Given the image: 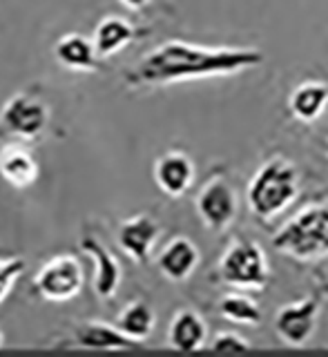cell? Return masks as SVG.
<instances>
[{
    "label": "cell",
    "instance_id": "6da1fadb",
    "mask_svg": "<svg viewBox=\"0 0 328 357\" xmlns=\"http://www.w3.org/2000/svg\"><path fill=\"white\" fill-rule=\"evenodd\" d=\"M264 63L257 47H206L186 40H167L150 50L126 74L130 87H159L190 78L232 76Z\"/></svg>",
    "mask_w": 328,
    "mask_h": 357
},
{
    "label": "cell",
    "instance_id": "7a4b0ae2",
    "mask_svg": "<svg viewBox=\"0 0 328 357\" xmlns=\"http://www.w3.org/2000/svg\"><path fill=\"white\" fill-rule=\"evenodd\" d=\"M299 192V172L284 156L266 161L246 190L248 208L257 219H273L281 215Z\"/></svg>",
    "mask_w": 328,
    "mask_h": 357
},
{
    "label": "cell",
    "instance_id": "3957f363",
    "mask_svg": "<svg viewBox=\"0 0 328 357\" xmlns=\"http://www.w3.org/2000/svg\"><path fill=\"white\" fill-rule=\"evenodd\" d=\"M273 248L299 261L328 257V201L306 206L288 219L273 237Z\"/></svg>",
    "mask_w": 328,
    "mask_h": 357
},
{
    "label": "cell",
    "instance_id": "277c9868",
    "mask_svg": "<svg viewBox=\"0 0 328 357\" xmlns=\"http://www.w3.org/2000/svg\"><path fill=\"white\" fill-rule=\"evenodd\" d=\"M223 284L239 290H264L270 279V266L264 248L253 239H237L219 259Z\"/></svg>",
    "mask_w": 328,
    "mask_h": 357
},
{
    "label": "cell",
    "instance_id": "5b68a950",
    "mask_svg": "<svg viewBox=\"0 0 328 357\" xmlns=\"http://www.w3.org/2000/svg\"><path fill=\"white\" fill-rule=\"evenodd\" d=\"M50 126L47 103L29 92H18L11 96L0 112V132L20 141L40 139Z\"/></svg>",
    "mask_w": 328,
    "mask_h": 357
},
{
    "label": "cell",
    "instance_id": "8992f818",
    "mask_svg": "<svg viewBox=\"0 0 328 357\" xmlns=\"http://www.w3.org/2000/svg\"><path fill=\"white\" fill-rule=\"evenodd\" d=\"M85 284V271L74 255H56L33 277L38 295L54 304H65L81 295Z\"/></svg>",
    "mask_w": 328,
    "mask_h": 357
},
{
    "label": "cell",
    "instance_id": "52a82bcc",
    "mask_svg": "<svg viewBox=\"0 0 328 357\" xmlns=\"http://www.w3.org/2000/svg\"><path fill=\"white\" fill-rule=\"evenodd\" d=\"M324 297L322 293H311L299 301L281 306L275 312L273 328L277 337L288 346H304L318 328Z\"/></svg>",
    "mask_w": 328,
    "mask_h": 357
},
{
    "label": "cell",
    "instance_id": "ba28073f",
    "mask_svg": "<svg viewBox=\"0 0 328 357\" xmlns=\"http://www.w3.org/2000/svg\"><path fill=\"white\" fill-rule=\"evenodd\" d=\"M195 208L201 223L208 230L223 232L234 221L239 204H237V195L232 185L223 176H214L199 190Z\"/></svg>",
    "mask_w": 328,
    "mask_h": 357
},
{
    "label": "cell",
    "instance_id": "9c48e42d",
    "mask_svg": "<svg viewBox=\"0 0 328 357\" xmlns=\"http://www.w3.org/2000/svg\"><path fill=\"white\" fill-rule=\"evenodd\" d=\"M161 234L159 221L150 215H137L132 219H126L117 230V243L132 261L145 264L150 261L152 248Z\"/></svg>",
    "mask_w": 328,
    "mask_h": 357
},
{
    "label": "cell",
    "instance_id": "30bf717a",
    "mask_svg": "<svg viewBox=\"0 0 328 357\" xmlns=\"http://www.w3.org/2000/svg\"><path fill=\"white\" fill-rule=\"evenodd\" d=\"M195 163L186 152H165L154 163V181L167 197H184L190 185L195 183Z\"/></svg>",
    "mask_w": 328,
    "mask_h": 357
},
{
    "label": "cell",
    "instance_id": "8fae6325",
    "mask_svg": "<svg viewBox=\"0 0 328 357\" xmlns=\"http://www.w3.org/2000/svg\"><path fill=\"white\" fill-rule=\"evenodd\" d=\"M81 250L94 261V293L100 299L114 297L123 279L121 266L114 259V255H112L96 237H92V234H87V237L81 239Z\"/></svg>",
    "mask_w": 328,
    "mask_h": 357
},
{
    "label": "cell",
    "instance_id": "7c38bea8",
    "mask_svg": "<svg viewBox=\"0 0 328 357\" xmlns=\"http://www.w3.org/2000/svg\"><path fill=\"white\" fill-rule=\"evenodd\" d=\"M201 261V255L195 241L188 237H174L170 239L161 252L156 255V266L165 279L170 282H186V279L197 271Z\"/></svg>",
    "mask_w": 328,
    "mask_h": 357
},
{
    "label": "cell",
    "instance_id": "4fadbf2b",
    "mask_svg": "<svg viewBox=\"0 0 328 357\" xmlns=\"http://www.w3.org/2000/svg\"><path fill=\"white\" fill-rule=\"evenodd\" d=\"M208 342V326L197 310L184 308L167 326V344L179 353H197Z\"/></svg>",
    "mask_w": 328,
    "mask_h": 357
},
{
    "label": "cell",
    "instance_id": "5bb4252c",
    "mask_svg": "<svg viewBox=\"0 0 328 357\" xmlns=\"http://www.w3.org/2000/svg\"><path fill=\"white\" fill-rule=\"evenodd\" d=\"M74 344L85 351H137L139 342L126 337L117 326L105 321H85L74 331Z\"/></svg>",
    "mask_w": 328,
    "mask_h": 357
},
{
    "label": "cell",
    "instance_id": "9a60e30c",
    "mask_svg": "<svg viewBox=\"0 0 328 357\" xmlns=\"http://www.w3.org/2000/svg\"><path fill=\"white\" fill-rule=\"evenodd\" d=\"M38 174H40V167H38L36 156H33L25 145L11 143L0 150V176H3L11 188H18V190L31 188L38 181Z\"/></svg>",
    "mask_w": 328,
    "mask_h": 357
},
{
    "label": "cell",
    "instance_id": "2e32d148",
    "mask_svg": "<svg viewBox=\"0 0 328 357\" xmlns=\"http://www.w3.org/2000/svg\"><path fill=\"white\" fill-rule=\"evenodd\" d=\"M134 38H137V27H134L128 18L105 16L92 33V45L98 54V59L103 61L123 52Z\"/></svg>",
    "mask_w": 328,
    "mask_h": 357
},
{
    "label": "cell",
    "instance_id": "e0dca14e",
    "mask_svg": "<svg viewBox=\"0 0 328 357\" xmlns=\"http://www.w3.org/2000/svg\"><path fill=\"white\" fill-rule=\"evenodd\" d=\"M54 56L63 67L72 72H96L98 70V54L92 45V38L83 33H67L54 45Z\"/></svg>",
    "mask_w": 328,
    "mask_h": 357
},
{
    "label": "cell",
    "instance_id": "ac0fdd59",
    "mask_svg": "<svg viewBox=\"0 0 328 357\" xmlns=\"http://www.w3.org/2000/svg\"><path fill=\"white\" fill-rule=\"evenodd\" d=\"M290 114L297 121L313 123L318 121L328 107V85L324 81H304L288 98Z\"/></svg>",
    "mask_w": 328,
    "mask_h": 357
},
{
    "label": "cell",
    "instance_id": "d6986e66",
    "mask_svg": "<svg viewBox=\"0 0 328 357\" xmlns=\"http://www.w3.org/2000/svg\"><path fill=\"white\" fill-rule=\"evenodd\" d=\"M156 324V315L148 301H132L119 312L114 326L126 335V337L143 344L150 337Z\"/></svg>",
    "mask_w": 328,
    "mask_h": 357
},
{
    "label": "cell",
    "instance_id": "ffe728a7",
    "mask_svg": "<svg viewBox=\"0 0 328 357\" xmlns=\"http://www.w3.org/2000/svg\"><path fill=\"white\" fill-rule=\"evenodd\" d=\"M217 310L223 319L241 324V326H259L262 321V308L257 301L244 293H228L217 301Z\"/></svg>",
    "mask_w": 328,
    "mask_h": 357
},
{
    "label": "cell",
    "instance_id": "44dd1931",
    "mask_svg": "<svg viewBox=\"0 0 328 357\" xmlns=\"http://www.w3.org/2000/svg\"><path fill=\"white\" fill-rule=\"evenodd\" d=\"M25 259H20V257H9V259L0 261V304L9 297L11 288L16 286L20 275L25 273Z\"/></svg>",
    "mask_w": 328,
    "mask_h": 357
},
{
    "label": "cell",
    "instance_id": "7402d4cb",
    "mask_svg": "<svg viewBox=\"0 0 328 357\" xmlns=\"http://www.w3.org/2000/svg\"><path fill=\"white\" fill-rule=\"evenodd\" d=\"M210 351L219 355H230V353H246L251 351V342L237 333H219L214 335L210 342Z\"/></svg>",
    "mask_w": 328,
    "mask_h": 357
},
{
    "label": "cell",
    "instance_id": "603a6c76",
    "mask_svg": "<svg viewBox=\"0 0 328 357\" xmlns=\"http://www.w3.org/2000/svg\"><path fill=\"white\" fill-rule=\"evenodd\" d=\"M119 3L130 11H141L150 5V0H119Z\"/></svg>",
    "mask_w": 328,
    "mask_h": 357
},
{
    "label": "cell",
    "instance_id": "cb8c5ba5",
    "mask_svg": "<svg viewBox=\"0 0 328 357\" xmlns=\"http://www.w3.org/2000/svg\"><path fill=\"white\" fill-rule=\"evenodd\" d=\"M3 344H5V335H3V331H0V349H3Z\"/></svg>",
    "mask_w": 328,
    "mask_h": 357
},
{
    "label": "cell",
    "instance_id": "d4e9b609",
    "mask_svg": "<svg viewBox=\"0 0 328 357\" xmlns=\"http://www.w3.org/2000/svg\"><path fill=\"white\" fill-rule=\"evenodd\" d=\"M324 150H326V156H328V137H326V141H324Z\"/></svg>",
    "mask_w": 328,
    "mask_h": 357
}]
</instances>
